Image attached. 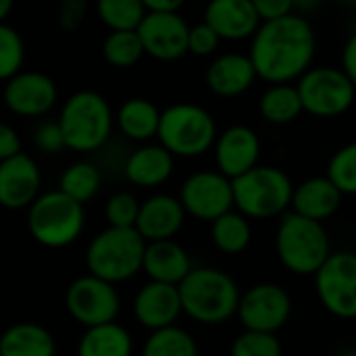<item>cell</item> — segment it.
<instances>
[{
  "label": "cell",
  "instance_id": "1",
  "mask_svg": "<svg viewBox=\"0 0 356 356\" xmlns=\"http://www.w3.org/2000/svg\"><path fill=\"white\" fill-rule=\"evenodd\" d=\"M317 38L311 21L292 13L284 19L261 23L250 42V60L257 77L271 86L300 79L313 65Z\"/></svg>",
  "mask_w": 356,
  "mask_h": 356
},
{
  "label": "cell",
  "instance_id": "2",
  "mask_svg": "<svg viewBox=\"0 0 356 356\" xmlns=\"http://www.w3.org/2000/svg\"><path fill=\"white\" fill-rule=\"evenodd\" d=\"M184 313L202 325H221L238 315L240 288L236 280L215 267H194L177 286Z\"/></svg>",
  "mask_w": 356,
  "mask_h": 356
},
{
  "label": "cell",
  "instance_id": "3",
  "mask_svg": "<svg viewBox=\"0 0 356 356\" xmlns=\"http://www.w3.org/2000/svg\"><path fill=\"white\" fill-rule=\"evenodd\" d=\"M65 146L77 154H90L102 150L113 134L115 115L108 100L94 90L73 92L56 117Z\"/></svg>",
  "mask_w": 356,
  "mask_h": 356
},
{
  "label": "cell",
  "instance_id": "4",
  "mask_svg": "<svg viewBox=\"0 0 356 356\" xmlns=\"http://www.w3.org/2000/svg\"><path fill=\"white\" fill-rule=\"evenodd\" d=\"M146 240L136 229L106 227L86 248L88 273L113 286L136 277L142 271Z\"/></svg>",
  "mask_w": 356,
  "mask_h": 356
},
{
  "label": "cell",
  "instance_id": "5",
  "mask_svg": "<svg viewBox=\"0 0 356 356\" xmlns=\"http://www.w3.org/2000/svg\"><path fill=\"white\" fill-rule=\"evenodd\" d=\"M275 250L280 263L294 275H315L332 257L330 236L323 223L286 213L277 225Z\"/></svg>",
  "mask_w": 356,
  "mask_h": 356
},
{
  "label": "cell",
  "instance_id": "6",
  "mask_svg": "<svg viewBox=\"0 0 356 356\" xmlns=\"http://www.w3.org/2000/svg\"><path fill=\"white\" fill-rule=\"evenodd\" d=\"M234 209L246 219H271L286 215L292 207L294 184L286 171L271 165H257L232 181Z\"/></svg>",
  "mask_w": 356,
  "mask_h": 356
},
{
  "label": "cell",
  "instance_id": "7",
  "mask_svg": "<svg viewBox=\"0 0 356 356\" xmlns=\"http://www.w3.org/2000/svg\"><path fill=\"white\" fill-rule=\"evenodd\" d=\"M217 123L213 115L192 102H177L161 113L159 144L181 159H196L217 142Z\"/></svg>",
  "mask_w": 356,
  "mask_h": 356
},
{
  "label": "cell",
  "instance_id": "8",
  "mask_svg": "<svg viewBox=\"0 0 356 356\" xmlns=\"http://www.w3.org/2000/svg\"><path fill=\"white\" fill-rule=\"evenodd\" d=\"M86 227V209L60 190L42 192L27 209V229L46 248L71 246Z\"/></svg>",
  "mask_w": 356,
  "mask_h": 356
},
{
  "label": "cell",
  "instance_id": "9",
  "mask_svg": "<svg viewBox=\"0 0 356 356\" xmlns=\"http://www.w3.org/2000/svg\"><path fill=\"white\" fill-rule=\"evenodd\" d=\"M305 113L319 119L344 115L356 98V88L340 67H311L296 83Z\"/></svg>",
  "mask_w": 356,
  "mask_h": 356
},
{
  "label": "cell",
  "instance_id": "10",
  "mask_svg": "<svg viewBox=\"0 0 356 356\" xmlns=\"http://www.w3.org/2000/svg\"><path fill=\"white\" fill-rule=\"evenodd\" d=\"M65 307L75 323L90 330L117 321L121 313V296L113 284L86 273L69 284Z\"/></svg>",
  "mask_w": 356,
  "mask_h": 356
},
{
  "label": "cell",
  "instance_id": "11",
  "mask_svg": "<svg viewBox=\"0 0 356 356\" xmlns=\"http://www.w3.org/2000/svg\"><path fill=\"white\" fill-rule=\"evenodd\" d=\"M315 290L327 313L340 319H356V252H332L315 273Z\"/></svg>",
  "mask_w": 356,
  "mask_h": 356
},
{
  "label": "cell",
  "instance_id": "12",
  "mask_svg": "<svg viewBox=\"0 0 356 356\" xmlns=\"http://www.w3.org/2000/svg\"><path fill=\"white\" fill-rule=\"evenodd\" d=\"M236 317L244 325V332L275 334L292 317V296L277 284H257L242 294Z\"/></svg>",
  "mask_w": 356,
  "mask_h": 356
},
{
  "label": "cell",
  "instance_id": "13",
  "mask_svg": "<svg viewBox=\"0 0 356 356\" xmlns=\"http://www.w3.org/2000/svg\"><path fill=\"white\" fill-rule=\"evenodd\" d=\"M179 202L186 215L196 221H217L225 213L234 211V186L232 179L219 171H196L181 184Z\"/></svg>",
  "mask_w": 356,
  "mask_h": 356
},
{
  "label": "cell",
  "instance_id": "14",
  "mask_svg": "<svg viewBox=\"0 0 356 356\" xmlns=\"http://www.w3.org/2000/svg\"><path fill=\"white\" fill-rule=\"evenodd\" d=\"M0 98L13 115L44 117L54 108L58 88L54 79L42 71H21L4 81Z\"/></svg>",
  "mask_w": 356,
  "mask_h": 356
},
{
  "label": "cell",
  "instance_id": "15",
  "mask_svg": "<svg viewBox=\"0 0 356 356\" xmlns=\"http://www.w3.org/2000/svg\"><path fill=\"white\" fill-rule=\"evenodd\" d=\"M144 52L156 60H177L188 54L190 25L179 13H146L138 27Z\"/></svg>",
  "mask_w": 356,
  "mask_h": 356
},
{
  "label": "cell",
  "instance_id": "16",
  "mask_svg": "<svg viewBox=\"0 0 356 356\" xmlns=\"http://www.w3.org/2000/svg\"><path fill=\"white\" fill-rule=\"evenodd\" d=\"M215 165L227 179H238L252 171L261 159V138L248 125H232L217 136Z\"/></svg>",
  "mask_w": 356,
  "mask_h": 356
},
{
  "label": "cell",
  "instance_id": "17",
  "mask_svg": "<svg viewBox=\"0 0 356 356\" xmlns=\"http://www.w3.org/2000/svg\"><path fill=\"white\" fill-rule=\"evenodd\" d=\"M42 171L29 154L21 152L0 163V207L8 211L29 209L40 196Z\"/></svg>",
  "mask_w": 356,
  "mask_h": 356
},
{
  "label": "cell",
  "instance_id": "18",
  "mask_svg": "<svg viewBox=\"0 0 356 356\" xmlns=\"http://www.w3.org/2000/svg\"><path fill=\"white\" fill-rule=\"evenodd\" d=\"M181 298L177 286H167V284H156L148 282L144 284L134 298V317L136 321L152 332L173 327L177 319L181 317Z\"/></svg>",
  "mask_w": 356,
  "mask_h": 356
},
{
  "label": "cell",
  "instance_id": "19",
  "mask_svg": "<svg viewBox=\"0 0 356 356\" xmlns=\"http://www.w3.org/2000/svg\"><path fill=\"white\" fill-rule=\"evenodd\" d=\"M186 217L188 215L177 196L154 194L140 204L136 232L146 240V244L173 240L184 227Z\"/></svg>",
  "mask_w": 356,
  "mask_h": 356
},
{
  "label": "cell",
  "instance_id": "20",
  "mask_svg": "<svg viewBox=\"0 0 356 356\" xmlns=\"http://www.w3.org/2000/svg\"><path fill=\"white\" fill-rule=\"evenodd\" d=\"M204 23L211 25L221 40H252L261 27L252 0H213L204 8Z\"/></svg>",
  "mask_w": 356,
  "mask_h": 356
},
{
  "label": "cell",
  "instance_id": "21",
  "mask_svg": "<svg viewBox=\"0 0 356 356\" xmlns=\"http://www.w3.org/2000/svg\"><path fill=\"white\" fill-rule=\"evenodd\" d=\"M204 79L213 94L221 98H234L252 88L257 81V71L248 54L227 52L217 56L207 67Z\"/></svg>",
  "mask_w": 356,
  "mask_h": 356
},
{
  "label": "cell",
  "instance_id": "22",
  "mask_svg": "<svg viewBox=\"0 0 356 356\" xmlns=\"http://www.w3.org/2000/svg\"><path fill=\"white\" fill-rule=\"evenodd\" d=\"M342 200V192L325 175H317L294 186L292 213L317 223H325L340 211Z\"/></svg>",
  "mask_w": 356,
  "mask_h": 356
},
{
  "label": "cell",
  "instance_id": "23",
  "mask_svg": "<svg viewBox=\"0 0 356 356\" xmlns=\"http://www.w3.org/2000/svg\"><path fill=\"white\" fill-rule=\"evenodd\" d=\"M175 156L161 144H142L125 156L123 175L138 188H159L173 175Z\"/></svg>",
  "mask_w": 356,
  "mask_h": 356
},
{
  "label": "cell",
  "instance_id": "24",
  "mask_svg": "<svg viewBox=\"0 0 356 356\" xmlns=\"http://www.w3.org/2000/svg\"><path fill=\"white\" fill-rule=\"evenodd\" d=\"M192 269L194 267H192V259L188 250L175 240L146 244L142 271L148 275L150 282L179 286L190 275Z\"/></svg>",
  "mask_w": 356,
  "mask_h": 356
},
{
  "label": "cell",
  "instance_id": "25",
  "mask_svg": "<svg viewBox=\"0 0 356 356\" xmlns=\"http://www.w3.org/2000/svg\"><path fill=\"white\" fill-rule=\"evenodd\" d=\"M161 113L148 98H127L115 113V125L127 140L146 144L159 136Z\"/></svg>",
  "mask_w": 356,
  "mask_h": 356
},
{
  "label": "cell",
  "instance_id": "26",
  "mask_svg": "<svg viewBox=\"0 0 356 356\" xmlns=\"http://www.w3.org/2000/svg\"><path fill=\"white\" fill-rule=\"evenodd\" d=\"M0 356H56V342L48 327L21 321L0 334Z\"/></svg>",
  "mask_w": 356,
  "mask_h": 356
},
{
  "label": "cell",
  "instance_id": "27",
  "mask_svg": "<svg viewBox=\"0 0 356 356\" xmlns=\"http://www.w3.org/2000/svg\"><path fill=\"white\" fill-rule=\"evenodd\" d=\"M134 340L121 323L90 327L77 342V356H131Z\"/></svg>",
  "mask_w": 356,
  "mask_h": 356
},
{
  "label": "cell",
  "instance_id": "28",
  "mask_svg": "<svg viewBox=\"0 0 356 356\" xmlns=\"http://www.w3.org/2000/svg\"><path fill=\"white\" fill-rule=\"evenodd\" d=\"M259 111H261V117L273 125L292 123L305 113L298 88L292 83L269 86L259 100Z\"/></svg>",
  "mask_w": 356,
  "mask_h": 356
},
{
  "label": "cell",
  "instance_id": "29",
  "mask_svg": "<svg viewBox=\"0 0 356 356\" xmlns=\"http://www.w3.org/2000/svg\"><path fill=\"white\" fill-rule=\"evenodd\" d=\"M100 186H102L100 165L86 161V159L71 163L60 173V179H58V190L71 200L79 202L81 207L96 198V194L100 192Z\"/></svg>",
  "mask_w": 356,
  "mask_h": 356
},
{
  "label": "cell",
  "instance_id": "30",
  "mask_svg": "<svg viewBox=\"0 0 356 356\" xmlns=\"http://www.w3.org/2000/svg\"><path fill=\"white\" fill-rule=\"evenodd\" d=\"M211 240L215 248L223 254H242L244 250H248L252 242L250 219H246L238 211L225 213L223 217L211 223Z\"/></svg>",
  "mask_w": 356,
  "mask_h": 356
},
{
  "label": "cell",
  "instance_id": "31",
  "mask_svg": "<svg viewBox=\"0 0 356 356\" xmlns=\"http://www.w3.org/2000/svg\"><path fill=\"white\" fill-rule=\"evenodd\" d=\"M96 10L111 31H138L146 17L144 0H100Z\"/></svg>",
  "mask_w": 356,
  "mask_h": 356
},
{
  "label": "cell",
  "instance_id": "32",
  "mask_svg": "<svg viewBox=\"0 0 356 356\" xmlns=\"http://www.w3.org/2000/svg\"><path fill=\"white\" fill-rule=\"evenodd\" d=\"M142 356H198V344L186 330L173 325L152 332L142 346Z\"/></svg>",
  "mask_w": 356,
  "mask_h": 356
},
{
  "label": "cell",
  "instance_id": "33",
  "mask_svg": "<svg viewBox=\"0 0 356 356\" xmlns=\"http://www.w3.org/2000/svg\"><path fill=\"white\" fill-rule=\"evenodd\" d=\"M138 31H111L102 42V56L111 67L129 69L144 56Z\"/></svg>",
  "mask_w": 356,
  "mask_h": 356
},
{
  "label": "cell",
  "instance_id": "34",
  "mask_svg": "<svg viewBox=\"0 0 356 356\" xmlns=\"http://www.w3.org/2000/svg\"><path fill=\"white\" fill-rule=\"evenodd\" d=\"M325 177L342 192L356 194V142H350L334 152V156L327 163V173Z\"/></svg>",
  "mask_w": 356,
  "mask_h": 356
},
{
  "label": "cell",
  "instance_id": "35",
  "mask_svg": "<svg viewBox=\"0 0 356 356\" xmlns=\"http://www.w3.org/2000/svg\"><path fill=\"white\" fill-rule=\"evenodd\" d=\"M25 63V44L21 33L8 25H0V81H8L17 73H21Z\"/></svg>",
  "mask_w": 356,
  "mask_h": 356
},
{
  "label": "cell",
  "instance_id": "36",
  "mask_svg": "<svg viewBox=\"0 0 356 356\" xmlns=\"http://www.w3.org/2000/svg\"><path fill=\"white\" fill-rule=\"evenodd\" d=\"M140 200L131 194V192H115L113 196H108L106 204H104V217L108 227H117V229H136L138 223V215H140Z\"/></svg>",
  "mask_w": 356,
  "mask_h": 356
},
{
  "label": "cell",
  "instance_id": "37",
  "mask_svg": "<svg viewBox=\"0 0 356 356\" xmlns=\"http://www.w3.org/2000/svg\"><path fill=\"white\" fill-rule=\"evenodd\" d=\"M229 356H282V342L275 334L244 332L234 340Z\"/></svg>",
  "mask_w": 356,
  "mask_h": 356
},
{
  "label": "cell",
  "instance_id": "38",
  "mask_svg": "<svg viewBox=\"0 0 356 356\" xmlns=\"http://www.w3.org/2000/svg\"><path fill=\"white\" fill-rule=\"evenodd\" d=\"M33 144L40 152H46V154L63 152L67 146H65V138H63V129H60L58 121L56 119H42L33 127Z\"/></svg>",
  "mask_w": 356,
  "mask_h": 356
},
{
  "label": "cell",
  "instance_id": "39",
  "mask_svg": "<svg viewBox=\"0 0 356 356\" xmlns=\"http://www.w3.org/2000/svg\"><path fill=\"white\" fill-rule=\"evenodd\" d=\"M221 44V38L217 35V31L202 23H196L190 27V38H188V52L196 54V56H211Z\"/></svg>",
  "mask_w": 356,
  "mask_h": 356
},
{
  "label": "cell",
  "instance_id": "40",
  "mask_svg": "<svg viewBox=\"0 0 356 356\" xmlns=\"http://www.w3.org/2000/svg\"><path fill=\"white\" fill-rule=\"evenodd\" d=\"M88 4L86 0H63L56 10V21L63 29L75 31L86 21Z\"/></svg>",
  "mask_w": 356,
  "mask_h": 356
},
{
  "label": "cell",
  "instance_id": "41",
  "mask_svg": "<svg viewBox=\"0 0 356 356\" xmlns=\"http://www.w3.org/2000/svg\"><path fill=\"white\" fill-rule=\"evenodd\" d=\"M252 2H254L261 23H271V21H277L296 13L292 0H252Z\"/></svg>",
  "mask_w": 356,
  "mask_h": 356
},
{
  "label": "cell",
  "instance_id": "42",
  "mask_svg": "<svg viewBox=\"0 0 356 356\" xmlns=\"http://www.w3.org/2000/svg\"><path fill=\"white\" fill-rule=\"evenodd\" d=\"M21 146L23 144H21V138H19L17 129L13 125L4 123V121H0V163L21 154L23 152Z\"/></svg>",
  "mask_w": 356,
  "mask_h": 356
},
{
  "label": "cell",
  "instance_id": "43",
  "mask_svg": "<svg viewBox=\"0 0 356 356\" xmlns=\"http://www.w3.org/2000/svg\"><path fill=\"white\" fill-rule=\"evenodd\" d=\"M342 71L356 88V33H353L342 50Z\"/></svg>",
  "mask_w": 356,
  "mask_h": 356
},
{
  "label": "cell",
  "instance_id": "44",
  "mask_svg": "<svg viewBox=\"0 0 356 356\" xmlns=\"http://www.w3.org/2000/svg\"><path fill=\"white\" fill-rule=\"evenodd\" d=\"M146 13H179L181 0H144Z\"/></svg>",
  "mask_w": 356,
  "mask_h": 356
},
{
  "label": "cell",
  "instance_id": "45",
  "mask_svg": "<svg viewBox=\"0 0 356 356\" xmlns=\"http://www.w3.org/2000/svg\"><path fill=\"white\" fill-rule=\"evenodd\" d=\"M10 10H13V2L10 0H0V25L6 23Z\"/></svg>",
  "mask_w": 356,
  "mask_h": 356
},
{
  "label": "cell",
  "instance_id": "46",
  "mask_svg": "<svg viewBox=\"0 0 356 356\" xmlns=\"http://www.w3.org/2000/svg\"><path fill=\"white\" fill-rule=\"evenodd\" d=\"M355 246H356V229H355Z\"/></svg>",
  "mask_w": 356,
  "mask_h": 356
}]
</instances>
